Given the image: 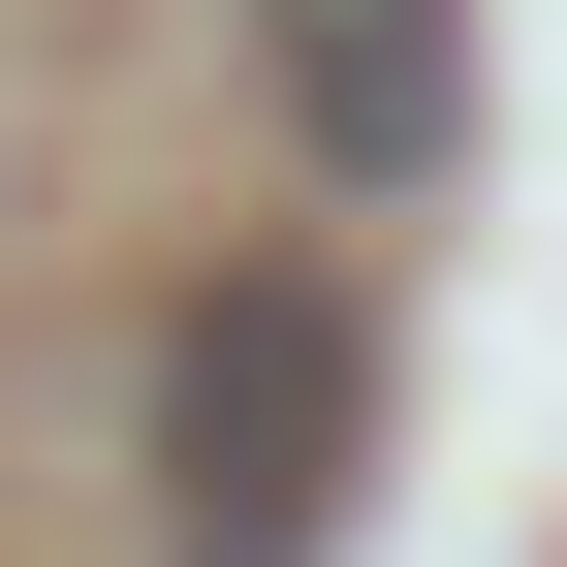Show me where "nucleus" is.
<instances>
[{"label":"nucleus","mask_w":567,"mask_h":567,"mask_svg":"<svg viewBox=\"0 0 567 567\" xmlns=\"http://www.w3.org/2000/svg\"><path fill=\"white\" fill-rule=\"evenodd\" d=\"M158 536L189 567H316L347 536V284H189L158 316Z\"/></svg>","instance_id":"obj_1"},{"label":"nucleus","mask_w":567,"mask_h":567,"mask_svg":"<svg viewBox=\"0 0 567 567\" xmlns=\"http://www.w3.org/2000/svg\"><path fill=\"white\" fill-rule=\"evenodd\" d=\"M252 32H284V95H316V158H379V189L473 158V0H252Z\"/></svg>","instance_id":"obj_2"}]
</instances>
